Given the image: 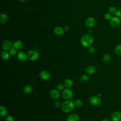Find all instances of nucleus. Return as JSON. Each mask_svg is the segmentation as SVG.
<instances>
[{"label":"nucleus","mask_w":121,"mask_h":121,"mask_svg":"<svg viewBox=\"0 0 121 121\" xmlns=\"http://www.w3.org/2000/svg\"><path fill=\"white\" fill-rule=\"evenodd\" d=\"M75 107L74 102L72 100H66L64 102L61 106L62 111L65 113L70 112L72 111Z\"/></svg>","instance_id":"f257e3e1"},{"label":"nucleus","mask_w":121,"mask_h":121,"mask_svg":"<svg viewBox=\"0 0 121 121\" xmlns=\"http://www.w3.org/2000/svg\"><path fill=\"white\" fill-rule=\"evenodd\" d=\"M93 36L89 34H86L82 36L80 39L81 44L85 47L90 46L93 42Z\"/></svg>","instance_id":"f03ea898"},{"label":"nucleus","mask_w":121,"mask_h":121,"mask_svg":"<svg viewBox=\"0 0 121 121\" xmlns=\"http://www.w3.org/2000/svg\"><path fill=\"white\" fill-rule=\"evenodd\" d=\"M62 96L66 100H70L73 96V92L69 88H64L62 92Z\"/></svg>","instance_id":"7ed1b4c3"},{"label":"nucleus","mask_w":121,"mask_h":121,"mask_svg":"<svg viewBox=\"0 0 121 121\" xmlns=\"http://www.w3.org/2000/svg\"><path fill=\"white\" fill-rule=\"evenodd\" d=\"M121 23V20L120 18L117 16L112 17L111 19L110 20V25L113 28H117L119 26Z\"/></svg>","instance_id":"20e7f679"},{"label":"nucleus","mask_w":121,"mask_h":121,"mask_svg":"<svg viewBox=\"0 0 121 121\" xmlns=\"http://www.w3.org/2000/svg\"><path fill=\"white\" fill-rule=\"evenodd\" d=\"M28 59L32 61H35L37 60L39 57L38 52L35 50H30L27 52Z\"/></svg>","instance_id":"39448f33"},{"label":"nucleus","mask_w":121,"mask_h":121,"mask_svg":"<svg viewBox=\"0 0 121 121\" xmlns=\"http://www.w3.org/2000/svg\"><path fill=\"white\" fill-rule=\"evenodd\" d=\"M89 103L93 106H98L101 103V99L100 97L97 96H92L89 98Z\"/></svg>","instance_id":"423d86ee"},{"label":"nucleus","mask_w":121,"mask_h":121,"mask_svg":"<svg viewBox=\"0 0 121 121\" xmlns=\"http://www.w3.org/2000/svg\"><path fill=\"white\" fill-rule=\"evenodd\" d=\"M17 58L19 61L21 62H25L28 59L27 54L23 51H19L17 53Z\"/></svg>","instance_id":"0eeeda50"},{"label":"nucleus","mask_w":121,"mask_h":121,"mask_svg":"<svg viewBox=\"0 0 121 121\" xmlns=\"http://www.w3.org/2000/svg\"><path fill=\"white\" fill-rule=\"evenodd\" d=\"M12 46L11 42L9 40H6L2 44V49L4 51H7L12 48Z\"/></svg>","instance_id":"6e6552de"},{"label":"nucleus","mask_w":121,"mask_h":121,"mask_svg":"<svg viewBox=\"0 0 121 121\" xmlns=\"http://www.w3.org/2000/svg\"><path fill=\"white\" fill-rule=\"evenodd\" d=\"M39 76L43 80H47L50 78L51 74L48 71L46 70H43L40 72Z\"/></svg>","instance_id":"1a4fd4ad"},{"label":"nucleus","mask_w":121,"mask_h":121,"mask_svg":"<svg viewBox=\"0 0 121 121\" xmlns=\"http://www.w3.org/2000/svg\"><path fill=\"white\" fill-rule=\"evenodd\" d=\"M111 120L112 121H120L121 120V112L119 111L113 112L111 115Z\"/></svg>","instance_id":"9d476101"},{"label":"nucleus","mask_w":121,"mask_h":121,"mask_svg":"<svg viewBox=\"0 0 121 121\" xmlns=\"http://www.w3.org/2000/svg\"><path fill=\"white\" fill-rule=\"evenodd\" d=\"M95 22V20L93 17H89L86 19L85 21V25L87 27L90 28L94 26Z\"/></svg>","instance_id":"9b49d317"},{"label":"nucleus","mask_w":121,"mask_h":121,"mask_svg":"<svg viewBox=\"0 0 121 121\" xmlns=\"http://www.w3.org/2000/svg\"><path fill=\"white\" fill-rule=\"evenodd\" d=\"M51 98L53 99H58L60 97V93L57 89H52L50 93Z\"/></svg>","instance_id":"f8f14e48"},{"label":"nucleus","mask_w":121,"mask_h":121,"mask_svg":"<svg viewBox=\"0 0 121 121\" xmlns=\"http://www.w3.org/2000/svg\"><path fill=\"white\" fill-rule=\"evenodd\" d=\"M79 117L77 113L69 114L67 118V121H79Z\"/></svg>","instance_id":"ddd939ff"},{"label":"nucleus","mask_w":121,"mask_h":121,"mask_svg":"<svg viewBox=\"0 0 121 121\" xmlns=\"http://www.w3.org/2000/svg\"><path fill=\"white\" fill-rule=\"evenodd\" d=\"M86 73L89 75H93L96 71V68L95 66L90 65L87 66L85 69Z\"/></svg>","instance_id":"4468645a"},{"label":"nucleus","mask_w":121,"mask_h":121,"mask_svg":"<svg viewBox=\"0 0 121 121\" xmlns=\"http://www.w3.org/2000/svg\"><path fill=\"white\" fill-rule=\"evenodd\" d=\"M54 33L57 35H61L64 34V29L60 26H56L54 28Z\"/></svg>","instance_id":"2eb2a0df"},{"label":"nucleus","mask_w":121,"mask_h":121,"mask_svg":"<svg viewBox=\"0 0 121 121\" xmlns=\"http://www.w3.org/2000/svg\"><path fill=\"white\" fill-rule=\"evenodd\" d=\"M63 85L65 88H70L73 86V81L70 78H67L64 81Z\"/></svg>","instance_id":"dca6fc26"},{"label":"nucleus","mask_w":121,"mask_h":121,"mask_svg":"<svg viewBox=\"0 0 121 121\" xmlns=\"http://www.w3.org/2000/svg\"><path fill=\"white\" fill-rule=\"evenodd\" d=\"M33 90V87L31 85H27L24 86L23 88V91L25 94H29L32 92Z\"/></svg>","instance_id":"f3484780"},{"label":"nucleus","mask_w":121,"mask_h":121,"mask_svg":"<svg viewBox=\"0 0 121 121\" xmlns=\"http://www.w3.org/2000/svg\"><path fill=\"white\" fill-rule=\"evenodd\" d=\"M23 46V43L20 40H17L14 42L13 45V47L16 50L20 49Z\"/></svg>","instance_id":"a211bd4d"},{"label":"nucleus","mask_w":121,"mask_h":121,"mask_svg":"<svg viewBox=\"0 0 121 121\" xmlns=\"http://www.w3.org/2000/svg\"><path fill=\"white\" fill-rule=\"evenodd\" d=\"M7 115V110L5 106L1 105L0 106V116L4 117Z\"/></svg>","instance_id":"6ab92c4d"},{"label":"nucleus","mask_w":121,"mask_h":121,"mask_svg":"<svg viewBox=\"0 0 121 121\" xmlns=\"http://www.w3.org/2000/svg\"><path fill=\"white\" fill-rule=\"evenodd\" d=\"M111 55L110 54L108 53H106L104 54L103 56V60L104 62L106 63L109 62L111 60Z\"/></svg>","instance_id":"aec40b11"},{"label":"nucleus","mask_w":121,"mask_h":121,"mask_svg":"<svg viewBox=\"0 0 121 121\" xmlns=\"http://www.w3.org/2000/svg\"><path fill=\"white\" fill-rule=\"evenodd\" d=\"M114 52L117 55L121 56V44H118L115 46Z\"/></svg>","instance_id":"412c9836"},{"label":"nucleus","mask_w":121,"mask_h":121,"mask_svg":"<svg viewBox=\"0 0 121 121\" xmlns=\"http://www.w3.org/2000/svg\"><path fill=\"white\" fill-rule=\"evenodd\" d=\"M10 55L9 54V53L7 51H3L1 52V57L2 59L5 60H8L9 59Z\"/></svg>","instance_id":"4be33fe9"},{"label":"nucleus","mask_w":121,"mask_h":121,"mask_svg":"<svg viewBox=\"0 0 121 121\" xmlns=\"http://www.w3.org/2000/svg\"><path fill=\"white\" fill-rule=\"evenodd\" d=\"M79 80H80V82H81L82 83H86L89 80V77H88V75H86V74L83 75L80 78V79Z\"/></svg>","instance_id":"5701e85b"},{"label":"nucleus","mask_w":121,"mask_h":121,"mask_svg":"<svg viewBox=\"0 0 121 121\" xmlns=\"http://www.w3.org/2000/svg\"><path fill=\"white\" fill-rule=\"evenodd\" d=\"M7 15L5 13H2L0 16V22L1 24L5 23L7 20Z\"/></svg>","instance_id":"b1692460"},{"label":"nucleus","mask_w":121,"mask_h":121,"mask_svg":"<svg viewBox=\"0 0 121 121\" xmlns=\"http://www.w3.org/2000/svg\"><path fill=\"white\" fill-rule=\"evenodd\" d=\"M117 10L113 6H111L108 9V12L110 13L112 16L115 15Z\"/></svg>","instance_id":"393cba45"},{"label":"nucleus","mask_w":121,"mask_h":121,"mask_svg":"<svg viewBox=\"0 0 121 121\" xmlns=\"http://www.w3.org/2000/svg\"><path fill=\"white\" fill-rule=\"evenodd\" d=\"M74 102V104H75V106H76L77 107H81L82 106L83 104V101L81 99H76Z\"/></svg>","instance_id":"a878e982"},{"label":"nucleus","mask_w":121,"mask_h":121,"mask_svg":"<svg viewBox=\"0 0 121 121\" xmlns=\"http://www.w3.org/2000/svg\"><path fill=\"white\" fill-rule=\"evenodd\" d=\"M64 86L61 83H59L56 85V89L59 91H62L64 89Z\"/></svg>","instance_id":"bb28decb"},{"label":"nucleus","mask_w":121,"mask_h":121,"mask_svg":"<svg viewBox=\"0 0 121 121\" xmlns=\"http://www.w3.org/2000/svg\"><path fill=\"white\" fill-rule=\"evenodd\" d=\"M16 53H17V50L13 47H12L9 50V53L11 56H14L16 54Z\"/></svg>","instance_id":"cd10ccee"},{"label":"nucleus","mask_w":121,"mask_h":121,"mask_svg":"<svg viewBox=\"0 0 121 121\" xmlns=\"http://www.w3.org/2000/svg\"><path fill=\"white\" fill-rule=\"evenodd\" d=\"M112 15L109 13V12L108 13H106L105 15H104V18L106 19V20H110L111 19V18H112Z\"/></svg>","instance_id":"c85d7f7f"},{"label":"nucleus","mask_w":121,"mask_h":121,"mask_svg":"<svg viewBox=\"0 0 121 121\" xmlns=\"http://www.w3.org/2000/svg\"><path fill=\"white\" fill-rule=\"evenodd\" d=\"M88 51L89 52V53H91V54H94L95 53L96 50L95 49L94 47L93 46H89V49H88Z\"/></svg>","instance_id":"c756f323"},{"label":"nucleus","mask_w":121,"mask_h":121,"mask_svg":"<svg viewBox=\"0 0 121 121\" xmlns=\"http://www.w3.org/2000/svg\"><path fill=\"white\" fill-rule=\"evenodd\" d=\"M54 106L57 107V108H60L61 106V104L60 103V102L59 100H56L55 102H54Z\"/></svg>","instance_id":"7c9ffc66"},{"label":"nucleus","mask_w":121,"mask_h":121,"mask_svg":"<svg viewBox=\"0 0 121 121\" xmlns=\"http://www.w3.org/2000/svg\"><path fill=\"white\" fill-rule=\"evenodd\" d=\"M5 121H14L13 118L10 115H8L6 116Z\"/></svg>","instance_id":"2f4dec72"},{"label":"nucleus","mask_w":121,"mask_h":121,"mask_svg":"<svg viewBox=\"0 0 121 121\" xmlns=\"http://www.w3.org/2000/svg\"><path fill=\"white\" fill-rule=\"evenodd\" d=\"M116 16L118 17L119 18H121V9L117 10L116 13Z\"/></svg>","instance_id":"473e14b6"},{"label":"nucleus","mask_w":121,"mask_h":121,"mask_svg":"<svg viewBox=\"0 0 121 121\" xmlns=\"http://www.w3.org/2000/svg\"><path fill=\"white\" fill-rule=\"evenodd\" d=\"M102 121H110V120L108 119V118H104L103 119Z\"/></svg>","instance_id":"72a5a7b5"},{"label":"nucleus","mask_w":121,"mask_h":121,"mask_svg":"<svg viewBox=\"0 0 121 121\" xmlns=\"http://www.w3.org/2000/svg\"><path fill=\"white\" fill-rule=\"evenodd\" d=\"M64 29L65 31H68V30H69V27L68 26H65Z\"/></svg>","instance_id":"f704fd0d"},{"label":"nucleus","mask_w":121,"mask_h":121,"mask_svg":"<svg viewBox=\"0 0 121 121\" xmlns=\"http://www.w3.org/2000/svg\"><path fill=\"white\" fill-rule=\"evenodd\" d=\"M97 96H98V97H100V98H101V97H102V94H100H100H98L97 95Z\"/></svg>","instance_id":"c9c22d12"},{"label":"nucleus","mask_w":121,"mask_h":121,"mask_svg":"<svg viewBox=\"0 0 121 121\" xmlns=\"http://www.w3.org/2000/svg\"><path fill=\"white\" fill-rule=\"evenodd\" d=\"M18 1H21V2H23V1H26V0H18Z\"/></svg>","instance_id":"e433bc0d"}]
</instances>
